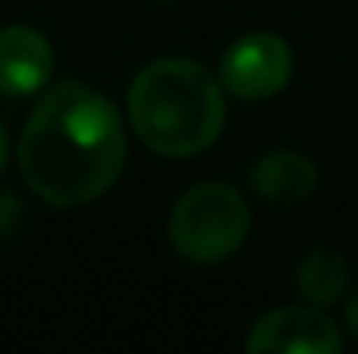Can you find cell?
<instances>
[{
  "label": "cell",
  "mask_w": 358,
  "mask_h": 354,
  "mask_svg": "<svg viewBox=\"0 0 358 354\" xmlns=\"http://www.w3.org/2000/svg\"><path fill=\"white\" fill-rule=\"evenodd\" d=\"M21 174L28 188L59 209L105 195L125 163V132L115 105L87 84L66 80L24 121Z\"/></svg>",
  "instance_id": "obj_1"
},
{
  "label": "cell",
  "mask_w": 358,
  "mask_h": 354,
  "mask_svg": "<svg viewBox=\"0 0 358 354\" xmlns=\"http://www.w3.org/2000/svg\"><path fill=\"white\" fill-rule=\"evenodd\" d=\"M136 135L160 156H195L209 149L227 121L220 80L195 59H157L129 87Z\"/></svg>",
  "instance_id": "obj_2"
},
{
  "label": "cell",
  "mask_w": 358,
  "mask_h": 354,
  "mask_svg": "<svg viewBox=\"0 0 358 354\" xmlns=\"http://www.w3.org/2000/svg\"><path fill=\"white\" fill-rule=\"evenodd\" d=\"M171 243L195 264H216L234 257L250 233V209L237 188L206 181L188 188L171 212Z\"/></svg>",
  "instance_id": "obj_3"
},
{
  "label": "cell",
  "mask_w": 358,
  "mask_h": 354,
  "mask_svg": "<svg viewBox=\"0 0 358 354\" xmlns=\"http://www.w3.org/2000/svg\"><path fill=\"white\" fill-rule=\"evenodd\" d=\"M292 77V49L268 31L237 38L220 66V84L243 101H261L278 94Z\"/></svg>",
  "instance_id": "obj_4"
},
{
  "label": "cell",
  "mask_w": 358,
  "mask_h": 354,
  "mask_svg": "<svg viewBox=\"0 0 358 354\" xmlns=\"http://www.w3.org/2000/svg\"><path fill=\"white\" fill-rule=\"evenodd\" d=\"M247 351L334 354L341 351V334L320 309H313V306H285V309H275V313L261 316L250 327Z\"/></svg>",
  "instance_id": "obj_5"
},
{
  "label": "cell",
  "mask_w": 358,
  "mask_h": 354,
  "mask_svg": "<svg viewBox=\"0 0 358 354\" xmlns=\"http://www.w3.org/2000/svg\"><path fill=\"white\" fill-rule=\"evenodd\" d=\"M52 77V45L28 24L0 28V94L24 98Z\"/></svg>",
  "instance_id": "obj_6"
},
{
  "label": "cell",
  "mask_w": 358,
  "mask_h": 354,
  "mask_svg": "<svg viewBox=\"0 0 358 354\" xmlns=\"http://www.w3.org/2000/svg\"><path fill=\"white\" fill-rule=\"evenodd\" d=\"M317 167L310 156L303 153H292V149H275V153H264L254 167H250V184L254 191L271 202V205H296V202H306L313 191H317Z\"/></svg>",
  "instance_id": "obj_7"
},
{
  "label": "cell",
  "mask_w": 358,
  "mask_h": 354,
  "mask_svg": "<svg viewBox=\"0 0 358 354\" xmlns=\"http://www.w3.org/2000/svg\"><path fill=\"white\" fill-rule=\"evenodd\" d=\"M296 288H299V295L310 306L338 302L345 295V288H348V264H345V257L327 250V246L310 250L299 260V267H296Z\"/></svg>",
  "instance_id": "obj_8"
},
{
  "label": "cell",
  "mask_w": 358,
  "mask_h": 354,
  "mask_svg": "<svg viewBox=\"0 0 358 354\" xmlns=\"http://www.w3.org/2000/svg\"><path fill=\"white\" fill-rule=\"evenodd\" d=\"M345 320H348V327H352V334L358 337V292L348 299V306H345Z\"/></svg>",
  "instance_id": "obj_9"
},
{
  "label": "cell",
  "mask_w": 358,
  "mask_h": 354,
  "mask_svg": "<svg viewBox=\"0 0 358 354\" xmlns=\"http://www.w3.org/2000/svg\"><path fill=\"white\" fill-rule=\"evenodd\" d=\"M3 160H7V135H3V125H0V170H3Z\"/></svg>",
  "instance_id": "obj_10"
}]
</instances>
